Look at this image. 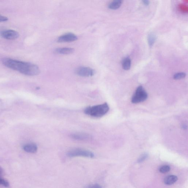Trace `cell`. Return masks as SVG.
Listing matches in <instances>:
<instances>
[{"label": "cell", "instance_id": "obj_1", "mask_svg": "<svg viewBox=\"0 0 188 188\" xmlns=\"http://www.w3.org/2000/svg\"><path fill=\"white\" fill-rule=\"evenodd\" d=\"M2 63L9 68L19 71L22 74L28 76H35L40 73L39 67L32 63L21 62L10 58H4Z\"/></svg>", "mask_w": 188, "mask_h": 188}, {"label": "cell", "instance_id": "obj_2", "mask_svg": "<svg viewBox=\"0 0 188 188\" xmlns=\"http://www.w3.org/2000/svg\"><path fill=\"white\" fill-rule=\"evenodd\" d=\"M109 107L107 103L86 108L84 112L87 115L96 118H99L105 115L109 111Z\"/></svg>", "mask_w": 188, "mask_h": 188}, {"label": "cell", "instance_id": "obj_3", "mask_svg": "<svg viewBox=\"0 0 188 188\" xmlns=\"http://www.w3.org/2000/svg\"><path fill=\"white\" fill-rule=\"evenodd\" d=\"M148 97V93L143 87L140 86L136 89L131 101L133 103L137 104L146 101Z\"/></svg>", "mask_w": 188, "mask_h": 188}, {"label": "cell", "instance_id": "obj_4", "mask_svg": "<svg viewBox=\"0 0 188 188\" xmlns=\"http://www.w3.org/2000/svg\"><path fill=\"white\" fill-rule=\"evenodd\" d=\"M67 155L71 157H82L92 158L94 157V154L92 152L79 148L74 149L69 151L67 153Z\"/></svg>", "mask_w": 188, "mask_h": 188}, {"label": "cell", "instance_id": "obj_5", "mask_svg": "<svg viewBox=\"0 0 188 188\" xmlns=\"http://www.w3.org/2000/svg\"><path fill=\"white\" fill-rule=\"evenodd\" d=\"M76 74L79 76L82 77H89L93 76L95 71L93 69L89 67H81L77 68L75 70Z\"/></svg>", "mask_w": 188, "mask_h": 188}, {"label": "cell", "instance_id": "obj_6", "mask_svg": "<svg viewBox=\"0 0 188 188\" xmlns=\"http://www.w3.org/2000/svg\"><path fill=\"white\" fill-rule=\"evenodd\" d=\"M19 36L18 33L15 30H6L0 32V36L8 40H15L17 39Z\"/></svg>", "mask_w": 188, "mask_h": 188}, {"label": "cell", "instance_id": "obj_7", "mask_svg": "<svg viewBox=\"0 0 188 188\" xmlns=\"http://www.w3.org/2000/svg\"><path fill=\"white\" fill-rule=\"evenodd\" d=\"M78 40L77 36L72 33H68L60 36L58 39L59 42H70Z\"/></svg>", "mask_w": 188, "mask_h": 188}, {"label": "cell", "instance_id": "obj_8", "mask_svg": "<svg viewBox=\"0 0 188 188\" xmlns=\"http://www.w3.org/2000/svg\"><path fill=\"white\" fill-rule=\"evenodd\" d=\"M71 137L73 139L78 140L87 141L91 140L92 136L88 134L77 133L71 134Z\"/></svg>", "mask_w": 188, "mask_h": 188}, {"label": "cell", "instance_id": "obj_9", "mask_svg": "<svg viewBox=\"0 0 188 188\" xmlns=\"http://www.w3.org/2000/svg\"><path fill=\"white\" fill-rule=\"evenodd\" d=\"M23 149L25 152L31 153H35L37 152L38 147L34 143L28 144L25 145Z\"/></svg>", "mask_w": 188, "mask_h": 188}, {"label": "cell", "instance_id": "obj_10", "mask_svg": "<svg viewBox=\"0 0 188 188\" xmlns=\"http://www.w3.org/2000/svg\"><path fill=\"white\" fill-rule=\"evenodd\" d=\"M74 49L70 48H59L56 49L55 52L58 54H69L74 52Z\"/></svg>", "mask_w": 188, "mask_h": 188}, {"label": "cell", "instance_id": "obj_11", "mask_svg": "<svg viewBox=\"0 0 188 188\" xmlns=\"http://www.w3.org/2000/svg\"><path fill=\"white\" fill-rule=\"evenodd\" d=\"M178 178L176 176L171 175L165 178L164 182L165 185H171L176 182Z\"/></svg>", "mask_w": 188, "mask_h": 188}, {"label": "cell", "instance_id": "obj_12", "mask_svg": "<svg viewBox=\"0 0 188 188\" xmlns=\"http://www.w3.org/2000/svg\"><path fill=\"white\" fill-rule=\"evenodd\" d=\"M123 2V1H121V0H116V1H114L111 2L110 3L108 7L110 9L115 10H116L120 7L121 6Z\"/></svg>", "mask_w": 188, "mask_h": 188}, {"label": "cell", "instance_id": "obj_13", "mask_svg": "<svg viewBox=\"0 0 188 188\" xmlns=\"http://www.w3.org/2000/svg\"><path fill=\"white\" fill-rule=\"evenodd\" d=\"M131 64V61L129 57H126L122 61V65L123 68L125 70H128L129 69Z\"/></svg>", "mask_w": 188, "mask_h": 188}, {"label": "cell", "instance_id": "obj_14", "mask_svg": "<svg viewBox=\"0 0 188 188\" xmlns=\"http://www.w3.org/2000/svg\"><path fill=\"white\" fill-rule=\"evenodd\" d=\"M156 35L153 33L149 34L148 38V40L149 46L150 47H152L153 45L156 42Z\"/></svg>", "mask_w": 188, "mask_h": 188}, {"label": "cell", "instance_id": "obj_15", "mask_svg": "<svg viewBox=\"0 0 188 188\" xmlns=\"http://www.w3.org/2000/svg\"><path fill=\"white\" fill-rule=\"evenodd\" d=\"M171 167L167 165H163L159 169V171L161 173H165L168 172L170 171Z\"/></svg>", "mask_w": 188, "mask_h": 188}, {"label": "cell", "instance_id": "obj_16", "mask_svg": "<svg viewBox=\"0 0 188 188\" xmlns=\"http://www.w3.org/2000/svg\"><path fill=\"white\" fill-rule=\"evenodd\" d=\"M186 76V74L184 73H177L174 75L173 78L176 80L184 78Z\"/></svg>", "mask_w": 188, "mask_h": 188}, {"label": "cell", "instance_id": "obj_17", "mask_svg": "<svg viewBox=\"0 0 188 188\" xmlns=\"http://www.w3.org/2000/svg\"><path fill=\"white\" fill-rule=\"evenodd\" d=\"M0 185L3 186L4 187H8L10 185L9 182L2 177L0 178Z\"/></svg>", "mask_w": 188, "mask_h": 188}, {"label": "cell", "instance_id": "obj_18", "mask_svg": "<svg viewBox=\"0 0 188 188\" xmlns=\"http://www.w3.org/2000/svg\"><path fill=\"white\" fill-rule=\"evenodd\" d=\"M148 157V154L147 153H144V154H142L138 159V162H142L143 161H144Z\"/></svg>", "mask_w": 188, "mask_h": 188}, {"label": "cell", "instance_id": "obj_19", "mask_svg": "<svg viewBox=\"0 0 188 188\" xmlns=\"http://www.w3.org/2000/svg\"><path fill=\"white\" fill-rule=\"evenodd\" d=\"M87 188H102L101 186L97 184L91 185L88 186Z\"/></svg>", "mask_w": 188, "mask_h": 188}, {"label": "cell", "instance_id": "obj_20", "mask_svg": "<svg viewBox=\"0 0 188 188\" xmlns=\"http://www.w3.org/2000/svg\"><path fill=\"white\" fill-rule=\"evenodd\" d=\"M8 18L5 16L0 15V22H4L7 21Z\"/></svg>", "mask_w": 188, "mask_h": 188}, {"label": "cell", "instance_id": "obj_21", "mask_svg": "<svg viewBox=\"0 0 188 188\" xmlns=\"http://www.w3.org/2000/svg\"><path fill=\"white\" fill-rule=\"evenodd\" d=\"M181 9L182 10V11H183L184 12H187V7H186L185 6H181Z\"/></svg>", "mask_w": 188, "mask_h": 188}, {"label": "cell", "instance_id": "obj_22", "mask_svg": "<svg viewBox=\"0 0 188 188\" xmlns=\"http://www.w3.org/2000/svg\"><path fill=\"white\" fill-rule=\"evenodd\" d=\"M3 173V169L1 167H0V178L2 177Z\"/></svg>", "mask_w": 188, "mask_h": 188}, {"label": "cell", "instance_id": "obj_23", "mask_svg": "<svg viewBox=\"0 0 188 188\" xmlns=\"http://www.w3.org/2000/svg\"><path fill=\"white\" fill-rule=\"evenodd\" d=\"M142 2L146 6H148L150 4V2L148 1H143Z\"/></svg>", "mask_w": 188, "mask_h": 188}]
</instances>
